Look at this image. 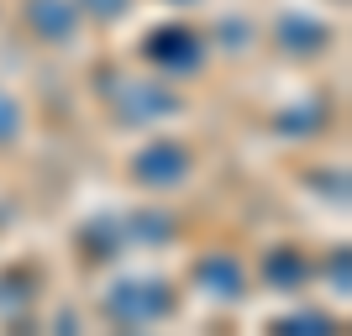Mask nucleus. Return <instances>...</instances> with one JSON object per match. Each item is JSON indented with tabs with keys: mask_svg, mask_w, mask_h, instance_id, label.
Wrapping results in <instances>:
<instances>
[{
	"mask_svg": "<svg viewBox=\"0 0 352 336\" xmlns=\"http://www.w3.org/2000/svg\"><path fill=\"white\" fill-rule=\"evenodd\" d=\"M163 5H179V11H190V5H206V0H163Z\"/></svg>",
	"mask_w": 352,
	"mask_h": 336,
	"instance_id": "obj_18",
	"label": "nucleus"
},
{
	"mask_svg": "<svg viewBox=\"0 0 352 336\" xmlns=\"http://www.w3.org/2000/svg\"><path fill=\"white\" fill-rule=\"evenodd\" d=\"M274 47L289 63H321L337 47V27L326 16H310V11H279L274 16Z\"/></svg>",
	"mask_w": 352,
	"mask_h": 336,
	"instance_id": "obj_6",
	"label": "nucleus"
},
{
	"mask_svg": "<svg viewBox=\"0 0 352 336\" xmlns=\"http://www.w3.org/2000/svg\"><path fill=\"white\" fill-rule=\"evenodd\" d=\"M274 331H337V321L326 310H289V315L274 321Z\"/></svg>",
	"mask_w": 352,
	"mask_h": 336,
	"instance_id": "obj_16",
	"label": "nucleus"
},
{
	"mask_svg": "<svg viewBox=\"0 0 352 336\" xmlns=\"http://www.w3.org/2000/svg\"><path fill=\"white\" fill-rule=\"evenodd\" d=\"M252 37H258V27H252L248 16H226V21H216V27L206 32V43H210V53H248L252 47Z\"/></svg>",
	"mask_w": 352,
	"mask_h": 336,
	"instance_id": "obj_13",
	"label": "nucleus"
},
{
	"mask_svg": "<svg viewBox=\"0 0 352 336\" xmlns=\"http://www.w3.org/2000/svg\"><path fill=\"white\" fill-rule=\"evenodd\" d=\"M316 273H326V284H337V294H347V247H337L331 252V258H326V263H316Z\"/></svg>",
	"mask_w": 352,
	"mask_h": 336,
	"instance_id": "obj_17",
	"label": "nucleus"
},
{
	"mask_svg": "<svg viewBox=\"0 0 352 336\" xmlns=\"http://www.w3.org/2000/svg\"><path fill=\"white\" fill-rule=\"evenodd\" d=\"M74 252H79L89 268L116 263L121 252H132V236H126V216H121V210H100V216H89L85 226L74 232Z\"/></svg>",
	"mask_w": 352,
	"mask_h": 336,
	"instance_id": "obj_9",
	"label": "nucleus"
},
{
	"mask_svg": "<svg viewBox=\"0 0 352 336\" xmlns=\"http://www.w3.org/2000/svg\"><path fill=\"white\" fill-rule=\"evenodd\" d=\"M100 315L121 331H147V326L179 315V289L158 273H121L100 294Z\"/></svg>",
	"mask_w": 352,
	"mask_h": 336,
	"instance_id": "obj_1",
	"label": "nucleus"
},
{
	"mask_svg": "<svg viewBox=\"0 0 352 336\" xmlns=\"http://www.w3.org/2000/svg\"><path fill=\"white\" fill-rule=\"evenodd\" d=\"M142 63L168 85H190L195 74L210 63V43L206 27H190V21H163L142 37Z\"/></svg>",
	"mask_w": 352,
	"mask_h": 336,
	"instance_id": "obj_2",
	"label": "nucleus"
},
{
	"mask_svg": "<svg viewBox=\"0 0 352 336\" xmlns=\"http://www.w3.org/2000/svg\"><path fill=\"white\" fill-rule=\"evenodd\" d=\"M37 300H43V268L37 263L0 268V315H6V321H21Z\"/></svg>",
	"mask_w": 352,
	"mask_h": 336,
	"instance_id": "obj_10",
	"label": "nucleus"
},
{
	"mask_svg": "<svg viewBox=\"0 0 352 336\" xmlns=\"http://www.w3.org/2000/svg\"><path fill=\"white\" fill-rule=\"evenodd\" d=\"M74 5H79V16H85L89 27H116V21L132 16L137 0H74Z\"/></svg>",
	"mask_w": 352,
	"mask_h": 336,
	"instance_id": "obj_14",
	"label": "nucleus"
},
{
	"mask_svg": "<svg viewBox=\"0 0 352 336\" xmlns=\"http://www.w3.org/2000/svg\"><path fill=\"white\" fill-rule=\"evenodd\" d=\"M105 100L116 126H158L163 116L184 111V95L158 74H116V85H105Z\"/></svg>",
	"mask_w": 352,
	"mask_h": 336,
	"instance_id": "obj_3",
	"label": "nucleus"
},
{
	"mask_svg": "<svg viewBox=\"0 0 352 336\" xmlns=\"http://www.w3.org/2000/svg\"><path fill=\"white\" fill-rule=\"evenodd\" d=\"M252 278H258L263 289H274V294H300V289L316 284V258H310L300 242H274V247H263Z\"/></svg>",
	"mask_w": 352,
	"mask_h": 336,
	"instance_id": "obj_7",
	"label": "nucleus"
},
{
	"mask_svg": "<svg viewBox=\"0 0 352 336\" xmlns=\"http://www.w3.org/2000/svg\"><path fill=\"white\" fill-rule=\"evenodd\" d=\"M126 236H132V247H163L179 236V216L168 205H137L126 210Z\"/></svg>",
	"mask_w": 352,
	"mask_h": 336,
	"instance_id": "obj_11",
	"label": "nucleus"
},
{
	"mask_svg": "<svg viewBox=\"0 0 352 336\" xmlns=\"http://www.w3.org/2000/svg\"><path fill=\"white\" fill-rule=\"evenodd\" d=\"M21 27L32 32V43L69 47L85 32V16H79L74 0H21Z\"/></svg>",
	"mask_w": 352,
	"mask_h": 336,
	"instance_id": "obj_8",
	"label": "nucleus"
},
{
	"mask_svg": "<svg viewBox=\"0 0 352 336\" xmlns=\"http://www.w3.org/2000/svg\"><path fill=\"white\" fill-rule=\"evenodd\" d=\"M326 121H331V100L326 95H305V100H294L279 111V137H294V142H305V137H321Z\"/></svg>",
	"mask_w": 352,
	"mask_h": 336,
	"instance_id": "obj_12",
	"label": "nucleus"
},
{
	"mask_svg": "<svg viewBox=\"0 0 352 336\" xmlns=\"http://www.w3.org/2000/svg\"><path fill=\"white\" fill-rule=\"evenodd\" d=\"M126 179L147 194H174L195 179V147L179 137H153L147 147H137L126 163Z\"/></svg>",
	"mask_w": 352,
	"mask_h": 336,
	"instance_id": "obj_4",
	"label": "nucleus"
},
{
	"mask_svg": "<svg viewBox=\"0 0 352 336\" xmlns=\"http://www.w3.org/2000/svg\"><path fill=\"white\" fill-rule=\"evenodd\" d=\"M190 284H195V294H206L210 305H242L252 294V268L236 247H206L190 263Z\"/></svg>",
	"mask_w": 352,
	"mask_h": 336,
	"instance_id": "obj_5",
	"label": "nucleus"
},
{
	"mask_svg": "<svg viewBox=\"0 0 352 336\" xmlns=\"http://www.w3.org/2000/svg\"><path fill=\"white\" fill-rule=\"evenodd\" d=\"M21 132H27V111H21V100H16L11 89L0 85V147H16Z\"/></svg>",
	"mask_w": 352,
	"mask_h": 336,
	"instance_id": "obj_15",
	"label": "nucleus"
}]
</instances>
